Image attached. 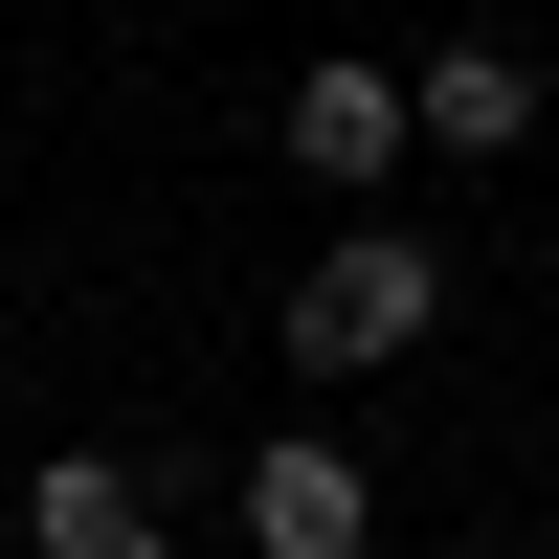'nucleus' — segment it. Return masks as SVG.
<instances>
[{
  "label": "nucleus",
  "instance_id": "obj_1",
  "mask_svg": "<svg viewBox=\"0 0 559 559\" xmlns=\"http://www.w3.org/2000/svg\"><path fill=\"white\" fill-rule=\"evenodd\" d=\"M426 336H448V247H426V224H381V202L269 292V358H292V381H381V358H426Z\"/></svg>",
  "mask_w": 559,
  "mask_h": 559
},
{
  "label": "nucleus",
  "instance_id": "obj_2",
  "mask_svg": "<svg viewBox=\"0 0 559 559\" xmlns=\"http://www.w3.org/2000/svg\"><path fill=\"white\" fill-rule=\"evenodd\" d=\"M269 157H292L313 202H381V179L426 157V68H358V45L292 68V90H269Z\"/></svg>",
  "mask_w": 559,
  "mask_h": 559
},
{
  "label": "nucleus",
  "instance_id": "obj_3",
  "mask_svg": "<svg viewBox=\"0 0 559 559\" xmlns=\"http://www.w3.org/2000/svg\"><path fill=\"white\" fill-rule=\"evenodd\" d=\"M247 559H381V471L336 426H269L247 448Z\"/></svg>",
  "mask_w": 559,
  "mask_h": 559
},
{
  "label": "nucleus",
  "instance_id": "obj_4",
  "mask_svg": "<svg viewBox=\"0 0 559 559\" xmlns=\"http://www.w3.org/2000/svg\"><path fill=\"white\" fill-rule=\"evenodd\" d=\"M23 537L45 559H179V515H157L134 448H45V471H23Z\"/></svg>",
  "mask_w": 559,
  "mask_h": 559
},
{
  "label": "nucleus",
  "instance_id": "obj_5",
  "mask_svg": "<svg viewBox=\"0 0 559 559\" xmlns=\"http://www.w3.org/2000/svg\"><path fill=\"white\" fill-rule=\"evenodd\" d=\"M537 112H559L537 45H448V68H426V134H448V157H537Z\"/></svg>",
  "mask_w": 559,
  "mask_h": 559
}]
</instances>
